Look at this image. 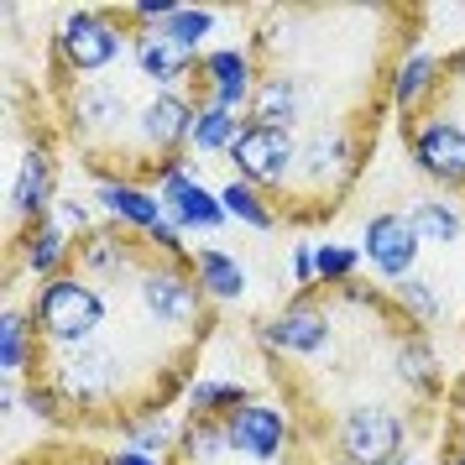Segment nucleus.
Returning a JSON list of instances; mask_svg holds the SVG:
<instances>
[{
	"label": "nucleus",
	"mask_w": 465,
	"mask_h": 465,
	"mask_svg": "<svg viewBox=\"0 0 465 465\" xmlns=\"http://www.w3.org/2000/svg\"><path fill=\"white\" fill-rule=\"evenodd\" d=\"M115 381H121V356L110 345H79V351H64L58 366H53V387L64 402H105L115 398Z\"/></svg>",
	"instance_id": "obj_9"
},
{
	"label": "nucleus",
	"mask_w": 465,
	"mask_h": 465,
	"mask_svg": "<svg viewBox=\"0 0 465 465\" xmlns=\"http://www.w3.org/2000/svg\"><path fill=\"white\" fill-rule=\"evenodd\" d=\"M53 220H58L64 231H84L89 235V210L79 204V199H58V204H53Z\"/></svg>",
	"instance_id": "obj_34"
},
{
	"label": "nucleus",
	"mask_w": 465,
	"mask_h": 465,
	"mask_svg": "<svg viewBox=\"0 0 465 465\" xmlns=\"http://www.w3.org/2000/svg\"><path fill=\"white\" fill-rule=\"evenodd\" d=\"M53 53L68 74L94 79L126 53V32H121V22H110L105 11H68L53 32Z\"/></svg>",
	"instance_id": "obj_2"
},
{
	"label": "nucleus",
	"mask_w": 465,
	"mask_h": 465,
	"mask_svg": "<svg viewBox=\"0 0 465 465\" xmlns=\"http://www.w3.org/2000/svg\"><path fill=\"white\" fill-rule=\"evenodd\" d=\"M126 444L142 450V455H152V460H163L168 450H178V434H173V423L163 419V408H152V413L126 419Z\"/></svg>",
	"instance_id": "obj_30"
},
{
	"label": "nucleus",
	"mask_w": 465,
	"mask_h": 465,
	"mask_svg": "<svg viewBox=\"0 0 465 465\" xmlns=\"http://www.w3.org/2000/svg\"><path fill=\"white\" fill-rule=\"evenodd\" d=\"M262 340H267L272 351H282V356H319V351L335 340V324L324 314V303H314L309 293H298L282 314L262 324Z\"/></svg>",
	"instance_id": "obj_10"
},
{
	"label": "nucleus",
	"mask_w": 465,
	"mask_h": 465,
	"mask_svg": "<svg viewBox=\"0 0 465 465\" xmlns=\"http://www.w3.org/2000/svg\"><path fill=\"white\" fill-rule=\"evenodd\" d=\"M68 252H74V241H68V231L47 214L43 225H32L26 231V241H22V262H26V272L32 277H53L64 272V262H68Z\"/></svg>",
	"instance_id": "obj_21"
},
{
	"label": "nucleus",
	"mask_w": 465,
	"mask_h": 465,
	"mask_svg": "<svg viewBox=\"0 0 465 465\" xmlns=\"http://www.w3.org/2000/svg\"><path fill=\"white\" fill-rule=\"evenodd\" d=\"M444 465H465V444H460V450H455V455L444 450Z\"/></svg>",
	"instance_id": "obj_37"
},
{
	"label": "nucleus",
	"mask_w": 465,
	"mask_h": 465,
	"mask_svg": "<svg viewBox=\"0 0 465 465\" xmlns=\"http://www.w3.org/2000/svg\"><path fill=\"white\" fill-rule=\"evenodd\" d=\"M220 204H225V214L241 220L246 231H272V225H277V210L267 204V193L252 189V183H241V178L220 189Z\"/></svg>",
	"instance_id": "obj_29"
},
{
	"label": "nucleus",
	"mask_w": 465,
	"mask_h": 465,
	"mask_svg": "<svg viewBox=\"0 0 465 465\" xmlns=\"http://www.w3.org/2000/svg\"><path fill=\"white\" fill-rule=\"evenodd\" d=\"M361 262H366V256H361L356 246H335V241L314 246V267H319V282H324V288H345V282H356Z\"/></svg>",
	"instance_id": "obj_33"
},
{
	"label": "nucleus",
	"mask_w": 465,
	"mask_h": 465,
	"mask_svg": "<svg viewBox=\"0 0 465 465\" xmlns=\"http://www.w3.org/2000/svg\"><path fill=\"white\" fill-rule=\"evenodd\" d=\"M68 115H74L79 131H121L126 126V94L115 84H105V79H89V84L74 89Z\"/></svg>",
	"instance_id": "obj_18"
},
{
	"label": "nucleus",
	"mask_w": 465,
	"mask_h": 465,
	"mask_svg": "<svg viewBox=\"0 0 465 465\" xmlns=\"http://www.w3.org/2000/svg\"><path fill=\"white\" fill-rule=\"evenodd\" d=\"M419 252L423 241L413 231V220L408 210H381L366 220V231H361V256H366V267L387 282H402V277L419 272Z\"/></svg>",
	"instance_id": "obj_7"
},
{
	"label": "nucleus",
	"mask_w": 465,
	"mask_h": 465,
	"mask_svg": "<svg viewBox=\"0 0 465 465\" xmlns=\"http://www.w3.org/2000/svg\"><path fill=\"white\" fill-rule=\"evenodd\" d=\"M241 402H252V392L241 381H220V377H199L189 387V413L193 419H231Z\"/></svg>",
	"instance_id": "obj_28"
},
{
	"label": "nucleus",
	"mask_w": 465,
	"mask_h": 465,
	"mask_svg": "<svg viewBox=\"0 0 465 465\" xmlns=\"http://www.w3.org/2000/svg\"><path fill=\"white\" fill-rule=\"evenodd\" d=\"M231 450V429H225V419H193L178 429V460L183 465H214L220 455Z\"/></svg>",
	"instance_id": "obj_23"
},
{
	"label": "nucleus",
	"mask_w": 465,
	"mask_h": 465,
	"mask_svg": "<svg viewBox=\"0 0 465 465\" xmlns=\"http://www.w3.org/2000/svg\"><path fill=\"white\" fill-rule=\"evenodd\" d=\"M293 282L309 293L319 282V267H314V246H293Z\"/></svg>",
	"instance_id": "obj_35"
},
{
	"label": "nucleus",
	"mask_w": 465,
	"mask_h": 465,
	"mask_svg": "<svg viewBox=\"0 0 465 465\" xmlns=\"http://www.w3.org/2000/svg\"><path fill=\"white\" fill-rule=\"evenodd\" d=\"M309 84L298 79V74H288V68H272V74H262V84H256L252 94V115L246 121H256V126H277V131H293L298 121H309Z\"/></svg>",
	"instance_id": "obj_14"
},
{
	"label": "nucleus",
	"mask_w": 465,
	"mask_h": 465,
	"mask_svg": "<svg viewBox=\"0 0 465 465\" xmlns=\"http://www.w3.org/2000/svg\"><path fill=\"white\" fill-rule=\"evenodd\" d=\"M444 84V64L440 58H429V53H408L392 74V105L402 115H419L429 100H434V89Z\"/></svg>",
	"instance_id": "obj_20"
},
{
	"label": "nucleus",
	"mask_w": 465,
	"mask_h": 465,
	"mask_svg": "<svg viewBox=\"0 0 465 465\" xmlns=\"http://www.w3.org/2000/svg\"><path fill=\"white\" fill-rule=\"evenodd\" d=\"M79 256H84L89 272L110 282V277H126L136 267V241L126 231H89L79 241Z\"/></svg>",
	"instance_id": "obj_22"
},
{
	"label": "nucleus",
	"mask_w": 465,
	"mask_h": 465,
	"mask_svg": "<svg viewBox=\"0 0 465 465\" xmlns=\"http://www.w3.org/2000/svg\"><path fill=\"white\" fill-rule=\"evenodd\" d=\"M408 157L429 183L465 189V126L450 115H419L408 126Z\"/></svg>",
	"instance_id": "obj_6"
},
{
	"label": "nucleus",
	"mask_w": 465,
	"mask_h": 465,
	"mask_svg": "<svg viewBox=\"0 0 465 465\" xmlns=\"http://www.w3.org/2000/svg\"><path fill=\"white\" fill-rule=\"evenodd\" d=\"M335 450L345 465H387L402 455V419L387 402H356L345 408L335 429Z\"/></svg>",
	"instance_id": "obj_4"
},
{
	"label": "nucleus",
	"mask_w": 465,
	"mask_h": 465,
	"mask_svg": "<svg viewBox=\"0 0 465 465\" xmlns=\"http://www.w3.org/2000/svg\"><path fill=\"white\" fill-rule=\"evenodd\" d=\"M32 335H37L32 314L5 309V319H0V371H5L11 381L26 377V366H32Z\"/></svg>",
	"instance_id": "obj_26"
},
{
	"label": "nucleus",
	"mask_w": 465,
	"mask_h": 465,
	"mask_svg": "<svg viewBox=\"0 0 465 465\" xmlns=\"http://www.w3.org/2000/svg\"><path fill=\"white\" fill-rule=\"evenodd\" d=\"M387 465H413V460H408V455H398V460H387Z\"/></svg>",
	"instance_id": "obj_38"
},
{
	"label": "nucleus",
	"mask_w": 465,
	"mask_h": 465,
	"mask_svg": "<svg viewBox=\"0 0 465 465\" xmlns=\"http://www.w3.org/2000/svg\"><path fill=\"white\" fill-rule=\"evenodd\" d=\"M100 465H110V460H100Z\"/></svg>",
	"instance_id": "obj_39"
},
{
	"label": "nucleus",
	"mask_w": 465,
	"mask_h": 465,
	"mask_svg": "<svg viewBox=\"0 0 465 465\" xmlns=\"http://www.w3.org/2000/svg\"><path fill=\"white\" fill-rule=\"evenodd\" d=\"M241 131H246V121H241L235 110L199 105V115H193V131H189V152H204V157H214V152H231Z\"/></svg>",
	"instance_id": "obj_25"
},
{
	"label": "nucleus",
	"mask_w": 465,
	"mask_h": 465,
	"mask_svg": "<svg viewBox=\"0 0 465 465\" xmlns=\"http://www.w3.org/2000/svg\"><path fill=\"white\" fill-rule=\"evenodd\" d=\"M58 199H53V157L43 147H26L22 152V168L11 178V220L16 225H43L47 210H53Z\"/></svg>",
	"instance_id": "obj_16"
},
{
	"label": "nucleus",
	"mask_w": 465,
	"mask_h": 465,
	"mask_svg": "<svg viewBox=\"0 0 465 465\" xmlns=\"http://www.w3.org/2000/svg\"><path fill=\"white\" fill-rule=\"evenodd\" d=\"M32 324L47 345L58 351H79V345H94L100 330H105V293L89 282L84 272H58L53 282L37 288L32 298Z\"/></svg>",
	"instance_id": "obj_1"
},
{
	"label": "nucleus",
	"mask_w": 465,
	"mask_h": 465,
	"mask_svg": "<svg viewBox=\"0 0 465 465\" xmlns=\"http://www.w3.org/2000/svg\"><path fill=\"white\" fill-rule=\"evenodd\" d=\"M398 381L402 387H413V392H434L440 387V356H434V345L423 335H408L398 340Z\"/></svg>",
	"instance_id": "obj_27"
},
{
	"label": "nucleus",
	"mask_w": 465,
	"mask_h": 465,
	"mask_svg": "<svg viewBox=\"0 0 465 465\" xmlns=\"http://www.w3.org/2000/svg\"><path fill=\"white\" fill-rule=\"evenodd\" d=\"M225 157L235 163L241 183H252V189H288L298 173V136L246 121V131L235 136V147Z\"/></svg>",
	"instance_id": "obj_3"
},
{
	"label": "nucleus",
	"mask_w": 465,
	"mask_h": 465,
	"mask_svg": "<svg viewBox=\"0 0 465 465\" xmlns=\"http://www.w3.org/2000/svg\"><path fill=\"white\" fill-rule=\"evenodd\" d=\"M94 199H100V210H105L115 225H126V231H142V235H152L157 225H163V220H168L163 199H157V189L136 183V178H105V183L94 189Z\"/></svg>",
	"instance_id": "obj_15"
},
{
	"label": "nucleus",
	"mask_w": 465,
	"mask_h": 465,
	"mask_svg": "<svg viewBox=\"0 0 465 465\" xmlns=\"http://www.w3.org/2000/svg\"><path fill=\"white\" fill-rule=\"evenodd\" d=\"M392 298H398V309L413 324H440V314H444V303H440V288L429 282V277H402V282H392Z\"/></svg>",
	"instance_id": "obj_32"
},
{
	"label": "nucleus",
	"mask_w": 465,
	"mask_h": 465,
	"mask_svg": "<svg viewBox=\"0 0 465 465\" xmlns=\"http://www.w3.org/2000/svg\"><path fill=\"white\" fill-rule=\"evenodd\" d=\"M225 429H231V450L235 455H246V460H277L282 450H288V413L282 408H272V402H241L231 419H225Z\"/></svg>",
	"instance_id": "obj_12"
},
{
	"label": "nucleus",
	"mask_w": 465,
	"mask_h": 465,
	"mask_svg": "<svg viewBox=\"0 0 465 465\" xmlns=\"http://www.w3.org/2000/svg\"><path fill=\"white\" fill-rule=\"evenodd\" d=\"M136 298L157 330H189L199 319V303H204V288L193 267H178V262H157L147 272H136Z\"/></svg>",
	"instance_id": "obj_5"
},
{
	"label": "nucleus",
	"mask_w": 465,
	"mask_h": 465,
	"mask_svg": "<svg viewBox=\"0 0 465 465\" xmlns=\"http://www.w3.org/2000/svg\"><path fill=\"white\" fill-rule=\"evenodd\" d=\"M131 53H136L142 79H152L157 89H178L183 79L199 74V53H183L178 43L157 37V32H136V37H131Z\"/></svg>",
	"instance_id": "obj_17"
},
{
	"label": "nucleus",
	"mask_w": 465,
	"mask_h": 465,
	"mask_svg": "<svg viewBox=\"0 0 465 465\" xmlns=\"http://www.w3.org/2000/svg\"><path fill=\"white\" fill-rule=\"evenodd\" d=\"M157 37H168V43H178L183 53H199V43L214 32V11H204V5H178L163 26H152Z\"/></svg>",
	"instance_id": "obj_31"
},
{
	"label": "nucleus",
	"mask_w": 465,
	"mask_h": 465,
	"mask_svg": "<svg viewBox=\"0 0 465 465\" xmlns=\"http://www.w3.org/2000/svg\"><path fill=\"white\" fill-rule=\"evenodd\" d=\"M193 79L210 89V100H204V105H220V110L252 105L256 84H262V79H256V68H252V53H241V47H214V53H204Z\"/></svg>",
	"instance_id": "obj_13"
},
{
	"label": "nucleus",
	"mask_w": 465,
	"mask_h": 465,
	"mask_svg": "<svg viewBox=\"0 0 465 465\" xmlns=\"http://www.w3.org/2000/svg\"><path fill=\"white\" fill-rule=\"evenodd\" d=\"M408 220H413V231H419L423 246H455L465 235V214L450 199H419L408 210Z\"/></svg>",
	"instance_id": "obj_24"
},
{
	"label": "nucleus",
	"mask_w": 465,
	"mask_h": 465,
	"mask_svg": "<svg viewBox=\"0 0 465 465\" xmlns=\"http://www.w3.org/2000/svg\"><path fill=\"white\" fill-rule=\"evenodd\" d=\"M356 168H361V147H356L351 131L330 126V131H309V136L298 142V173L293 178L309 193H319V189L345 193L351 178H356Z\"/></svg>",
	"instance_id": "obj_8"
},
{
	"label": "nucleus",
	"mask_w": 465,
	"mask_h": 465,
	"mask_svg": "<svg viewBox=\"0 0 465 465\" xmlns=\"http://www.w3.org/2000/svg\"><path fill=\"white\" fill-rule=\"evenodd\" d=\"M193 277H199L204 298H214V303H241V298H246V288H252L246 262H241V256H231V252H220V246L193 252Z\"/></svg>",
	"instance_id": "obj_19"
},
{
	"label": "nucleus",
	"mask_w": 465,
	"mask_h": 465,
	"mask_svg": "<svg viewBox=\"0 0 465 465\" xmlns=\"http://www.w3.org/2000/svg\"><path fill=\"white\" fill-rule=\"evenodd\" d=\"M157 199H163V210H168V220L178 225V231L214 235L225 220H231V214H225V204H220V193L204 189L189 168H173L168 178H157Z\"/></svg>",
	"instance_id": "obj_11"
},
{
	"label": "nucleus",
	"mask_w": 465,
	"mask_h": 465,
	"mask_svg": "<svg viewBox=\"0 0 465 465\" xmlns=\"http://www.w3.org/2000/svg\"><path fill=\"white\" fill-rule=\"evenodd\" d=\"M105 460H110V465H163V460H152V455H142V450H131V444H121V450H110Z\"/></svg>",
	"instance_id": "obj_36"
}]
</instances>
